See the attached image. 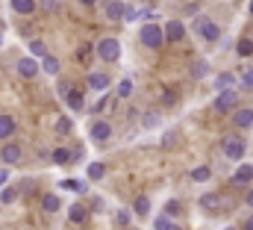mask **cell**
<instances>
[{
  "label": "cell",
  "instance_id": "14",
  "mask_svg": "<svg viewBox=\"0 0 253 230\" xmlns=\"http://www.w3.org/2000/svg\"><path fill=\"white\" fill-rule=\"evenodd\" d=\"M106 18L109 21H124V12H126V3L124 0H106Z\"/></svg>",
  "mask_w": 253,
  "mask_h": 230
},
{
  "label": "cell",
  "instance_id": "1",
  "mask_svg": "<svg viewBox=\"0 0 253 230\" xmlns=\"http://www.w3.org/2000/svg\"><path fill=\"white\" fill-rule=\"evenodd\" d=\"M138 42H141L144 48L156 51V48L165 45V30H162L159 24H141V27H138Z\"/></svg>",
  "mask_w": 253,
  "mask_h": 230
},
{
  "label": "cell",
  "instance_id": "35",
  "mask_svg": "<svg viewBox=\"0 0 253 230\" xmlns=\"http://www.w3.org/2000/svg\"><path fill=\"white\" fill-rule=\"evenodd\" d=\"M77 62H91V45H80L77 48Z\"/></svg>",
  "mask_w": 253,
  "mask_h": 230
},
{
  "label": "cell",
  "instance_id": "41",
  "mask_svg": "<svg viewBox=\"0 0 253 230\" xmlns=\"http://www.w3.org/2000/svg\"><path fill=\"white\" fill-rule=\"evenodd\" d=\"M242 83H245L248 89H253V68H248V71H242Z\"/></svg>",
  "mask_w": 253,
  "mask_h": 230
},
{
  "label": "cell",
  "instance_id": "47",
  "mask_svg": "<svg viewBox=\"0 0 253 230\" xmlns=\"http://www.w3.org/2000/svg\"><path fill=\"white\" fill-rule=\"evenodd\" d=\"M80 3H83V6H94L97 0H80Z\"/></svg>",
  "mask_w": 253,
  "mask_h": 230
},
{
  "label": "cell",
  "instance_id": "39",
  "mask_svg": "<svg viewBox=\"0 0 253 230\" xmlns=\"http://www.w3.org/2000/svg\"><path fill=\"white\" fill-rule=\"evenodd\" d=\"M62 189H68V192H83L85 186H83V183H77V180H62Z\"/></svg>",
  "mask_w": 253,
  "mask_h": 230
},
{
  "label": "cell",
  "instance_id": "50",
  "mask_svg": "<svg viewBox=\"0 0 253 230\" xmlns=\"http://www.w3.org/2000/svg\"><path fill=\"white\" fill-rule=\"evenodd\" d=\"M224 230H236V228H224Z\"/></svg>",
  "mask_w": 253,
  "mask_h": 230
},
{
  "label": "cell",
  "instance_id": "7",
  "mask_svg": "<svg viewBox=\"0 0 253 230\" xmlns=\"http://www.w3.org/2000/svg\"><path fill=\"white\" fill-rule=\"evenodd\" d=\"M233 127H236V130L253 127V110L251 107H236V110H233Z\"/></svg>",
  "mask_w": 253,
  "mask_h": 230
},
{
  "label": "cell",
  "instance_id": "38",
  "mask_svg": "<svg viewBox=\"0 0 253 230\" xmlns=\"http://www.w3.org/2000/svg\"><path fill=\"white\" fill-rule=\"evenodd\" d=\"M138 18H141V9H132V6H126L124 21H129V24H132V21H138Z\"/></svg>",
  "mask_w": 253,
  "mask_h": 230
},
{
  "label": "cell",
  "instance_id": "37",
  "mask_svg": "<svg viewBox=\"0 0 253 230\" xmlns=\"http://www.w3.org/2000/svg\"><path fill=\"white\" fill-rule=\"evenodd\" d=\"M141 124H144V130H153V127L159 124V115H156V113H147L144 118H141Z\"/></svg>",
  "mask_w": 253,
  "mask_h": 230
},
{
  "label": "cell",
  "instance_id": "9",
  "mask_svg": "<svg viewBox=\"0 0 253 230\" xmlns=\"http://www.w3.org/2000/svg\"><path fill=\"white\" fill-rule=\"evenodd\" d=\"M88 136H91V142H106V139L112 136V124H109V121H91Z\"/></svg>",
  "mask_w": 253,
  "mask_h": 230
},
{
  "label": "cell",
  "instance_id": "20",
  "mask_svg": "<svg viewBox=\"0 0 253 230\" xmlns=\"http://www.w3.org/2000/svg\"><path fill=\"white\" fill-rule=\"evenodd\" d=\"M177 101H180V92L177 89H162V98H159V104H162V110H174L177 107Z\"/></svg>",
  "mask_w": 253,
  "mask_h": 230
},
{
  "label": "cell",
  "instance_id": "10",
  "mask_svg": "<svg viewBox=\"0 0 253 230\" xmlns=\"http://www.w3.org/2000/svg\"><path fill=\"white\" fill-rule=\"evenodd\" d=\"M186 39V24L183 21H168L165 24V42H183Z\"/></svg>",
  "mask_w": 253,
  "mask_h": 230
},
{
  "label": "cell",
  "instance_id": "15",
  "mask_svg": "<svg viewBox=\"0 0 253 230\" xmlns=\"http://www.w3.org/2000/svg\"><path fill=\"white\" fill-rule=\"evenodd\" d=\"M15 130H18L15 118H12V115H0V142H9V139L15 136Z\"/></svg>",
  "mask_w": 253,
  "mask_h": 230
},
{
  "label": "cell",
  "instance_id": "27",
  "mask_svg": "<svg viewBox=\"0 0 253 230\" xmlns=\"http://www.w3.org/2000/svg\"><path fill=\"white\" fill-rule=\"evenodd\" d=\"M85 177H88V180H103V177H106V166H103V163H88Z\"/></svg>",
  "mask_w": 253,
  "mask_h": 230
},
{
  "label": "cell",
  "instance_id": "24",
  "mask_svg": "<svg viewBox=\"0 0 253 230\" xmlns=\"http://www.w3.org/2000/svg\"><path fill=\"white\" fill-rule=\"evenodd\" d=\"M132 213H135L138 219H144V216L150 213V198H147V195H138V198L132 201Z\"/></svg>",
  "mask_w": 253,
  "mask_h": 230
},
{
  "label": "cell",
  "instance_id": "17",
  "mask_svg": "<svg viewBox=\"0 0 253 230\" xmlns=\"http://www.w3.org/2000/svg\"><path fill=\"white\" fill-rule=\"evenodd\" d=\"M177 142H180V127H168V130L162 133V139H159L162 151H171V148H177Z\"/></svg>",
  "mask_w": 253,
  "mask_h": 230
},
{
  "label": "cell",
  "instance_id": "16",
  "mask_svg": "<svg viewBox=\"0 0 253 230\" xmlns=\"http://www.w3.org/2000/svg\"><path fill=\"white\" fill-rule=\"evenodd\" d=\"M62 101L68 104V110H74V113H80V110H85V98H83V92H80V89H71V92L65 95Z\"/></svg>",
  "mask_w": 253,
  "mask_h": 230
},
{
  "label": "cell",
  "instance_id": "21",
  "mask_svg": "<svg viewBox=\"0 0 253 230\" xmlns=\"http://www.w3.org/2000/svg\"><path fill=\"white\" fill-rule=\"evenodd\" d=\"M9 6H12V12H18V15H33L36 12V0H9Z\"/></svg>",
  "mask_w": 253,
  "mask_h": 230
},
{
  "label": "cell",
  "instance_id": "31",
  "mask_svg": "<svg viewBox=\"0 0 253 230\" xmlns=\"http://www.w3.org/2000/svg\"><path fill=\"white\" fill-rule=\"evenodd\" d=\"M209 177H212V169H209V166H197V169H191V180H194V183H206Z\"/></svg>",
  "mask_w": 253,
  "mask_h": 230
},
{
  "label": "cell",
  "instance_id": "3",
  "mask_svg": "<svg viewBox=\"0 0 253 230\" xmlns=\"http://www.w3.org/2000/svg\"><path fill=\"white\" fill-rule=\"evenodd\" d=\"M194 33L206 42V45H218L221 42V27L209 18H194Z\"/></svg>",
  "mask_w": 253,
  "mask_h": 230
},
{
  "label": "cell",
  "instance_id": "12",
  "mask_svg": "<svg viewBox=\"0 0 253 230\" xmlns=\"http://www.w3.org/2000/svg\"><path fill=\"white\" fill-rule=\"evenodd\" d=\"M200 207L209 210V213H218V210H224V195H218V192H206V195L200 198Z\"/></svg>",
  "mask_w": 253,
  "mask_h": 230
},
{
  "label": "cell",
  "instance_id": "25",
  "mask_svg": "<svg viewBox=\"0 0 253 230\" xmlns=\"http://www.w3.org/2000/svg\"><path fill=\"white\" fill-rule=\"evenodd\" d=\"M206 74H209V59H197L191 65V80H203Z\"/></svg>",
  "mask_w": 253,
  "mask_h": 230
},
{
  "label": "cell",
  "instance_id": "40",
  "mask_svg": "<svg viewBox=\"0 0 253 230\" xmlns=\"http://www.w3.org/2000/svg\"><path fill=\"white\" fill-rule=\"evenodd\" d=\"M115 222H118L121 228H126V225H129V213H126V210H118V216H115Z\"/></svg>",
  "mask_w": 253,
  "mask_h": 230
},
{
  "label": "cell",
  "instance_id": "36",
  "mask_svg": "<svg viewBox=\"0 0 253 230\" xmlns=\"http://www.w3.org/2000/svg\"><path fill=\"white\" fill-rule=\"evenodd\" d=\"M115 95H118V98H129V95H132V80H121Z\"/></svg>",
  "mask_w": 253,
  "mask_h": 230
},
{
  "label": "cell",
  "instance_id": "28",
  "mask_svg": "<svg viewBox=\"0 0 253 230\" xmlns=\"http://www.w3.org/2000/svg\"><path fill=\"white\" fill-rule=\"evenodd\" d=\"M50 157H53V163H56V166H68V163H74V154H71L68 148H56Z\"/></svg>",
  "mask_w": 253,
  "mask_h": 230
},
{
  "label": "cell",
  "instance_id": "19",
  "mask_svg": "<svg viewBox=\"0 0 253 230\" xmlns=\"http://www.w3.org/2000/svg\"><path fill=\"white\" fill-rule=\"evenodd\" d=\"M85 219H88V210H85L83 204H71V207H68V222H71V225H83Z\"/></svg>",
  "mask_w": 253,
  "mask_h": 230
},
{
  "label": "cell",
  "instance_id": "22",
  "mask_svg": "<svg viewBox=\"0 0 253 230\" xmlns=\"http://www.w3.org/2000/svg\"><path fill=\"white\" fill-rule=\"evenodd\" d=\"M42 210H44V213H59V210H62V198L53 195V192L44 195V198H42Z\"/></svg>",
  "mask_w": 253,
  "mask_h": 230
},
{
  "label": "cell",
  "instance_id": "34",
  "mask_svg": "<svg viewBox=\"0 0 253 230\" xmlns=\"http://www.w3.org/2000/svg\"><path fill=\"white\" fill-rule=\"evenodd\" d=\"M47 54V48H44V42H39V39H30V57H44Z\"/></svg>",
  "mask_w": 253,
  "mask_h": 230
},
{
  "label": "cell",
  "instance_id": "43",
  "mask_svg": "<svg viewBox=\"0 0 253 230\" xmlns=\"http://www.w3.org/2000/svg\"><path fill=\"white\" fill-rule=\"evenodd\" d=\"M71 89H74V86H71V83H68V80H62V83H59V95H68V92H71Z\"/></svg>",
  "mask_w": 253,
  "mask_h": 230
},
{
  "label": "cell",
  "instance_id": "33",
  "mask_svg": "<svg viewBox=\"0 0 253 230\" xmlns=\"http://www.w3.org/2000/svg\"><path fill=\"white\" fill-rule=\"evenodd\" d=\"M71 130H74V121H71L68 115H62V118H56V133H59V136H68Z\"/></svg>",
  "mask_w": 253,
  "mask_h": 230
},
{
  "label": "cell",
  "instance_id": "18",
  "mask_svg": "<svg viewBox=\"0 0 253 230\" xmlns=\"http://www.w3.org/2000/svg\"><path fill=\"white\" fill-rule=\"evenodd\" d=\"M42 71H44L47 77H56V74L62 71V62L56 57H50V54H44V57H42Z\"/></svg>",
  "mask_w": 253,
  "mask_h": 230
},
{
  "label": "cell",
  "instance_id": "48",
  "mask_svg": "<svg viewBox=\"0 0 253 230\" xmlns=\"http://www.w3.org/2000/svg\"><path fill=\"white\" fill-rule=\"evenodd\" d=\"M248 12H251V15H253V0H251V3H248Z\"/></svg>",
  "mask_w": 253,
  "mask_h": 230
},
{
  "label": "cell",
  "instance_id": "23",
  "mask_svg": "<svg viewBox=\"0 0 253 230\" xmlns=\"http://www.w3.org/2000/svg\"><path fill=\"white\" fill-rule=\"evenodd\" d=\"M233 83H236V74H230V71H224V74H218V77H215V83H212V89H215V92H221V89H233Z\"/></svg>",
  "mask_w": 253,
  "mask_h": 230
},
{
  "label": "cell",
  "instance_id": "45",
  "mask_svg": "<svg viewBox=\"0 0 253 230\" xmlns=\"http://www.w3.org/2000/svg\"><path fill=\"white\" fill-rule=\"evenodd\" d=\"M245 204H248V207H251V210H253V189H251V192H248V198H245Z\"/></svg>",
  "mask_w": 253,
  "mask_h": 230
},
{
  "label": "cell",
  "instance_id": "4",
  "mask_svg": "<svg viewBox=\"0 0 253 230\" xmlns=\"http://www.w3.org/2000/svg\"><path fill=\"white\" fill-rule=\"evenodd\" d=\"M221 151H224V157L227 160H242L245 157V151H248V142L236 133H230V136H224V142H221Z\"/></svg>",
  "mask_w": 253,
  "mask_h": 230
},
{
  "label": "cell",
  "instance_id": "29",
  "mask_svg": "<svg viewBox=\"0 0 253 230\" xmlns=\"http://www.w3.org/2000/svg\"><path fill=\"white\" fill-rule=\"evenodd\" d=\"M36 3H39V9H42V12H47V15L62 12V0H36Z\"/></svg>",
  "mask_w": 253,
  "mask_h": 230
},
{
  "label": "cell",
  "instance_id": "2",
  "mask_svg": "<svg viewBox=\"0 0 253 230\" xmlns=\"http://www.w3.org/2000/svg\"><path fill=\"white\" fill-rule=\"evenodd\" d=\"M94 54H97V59H103V62H118V59H121V42H118L115 36H103V39L97 42Z\"/></svg>",
  "mask_w": 253,
  "mask_h": 230
},
{
  "label": "cell",
  "instance_id": "49",
  "mask_svg": "<svg viewBox=\"0 0 253 230\" xmlns=\"http://www.w3.org/2000/svg\"><path fill=\"white\" fill-rule=\"evenodd\" d=\"M0 48H3V33H0Z\"/></svg>",
  "mask_w": 253,
  "mask_h": 230
},
{
  "label": "cell",
  "instance_id": "8",
  "mask_svg": "<svg viewBox=\"0 0 253 230\" xmlns=\"http://www.w3.org/2000/svg\"><path fill=\"white\" fill-rule=\"evenodd\" d=\"M42 71V65H39V59L36 57H24V59H18V74L24 77V80H33L36 74Z\"/></svg>",
  "mask_w": 253,
  "mask_h": 230
},
{
  "label": "cell",
  "instance_id": "46",
  "mask_svg": "<svg viewBox=\"0 0 253 230\" xmlns=\"http://www.w3.org/2000/svg\"><path fill=\"white\" fill-rule=\"evenodd\" d=\"M245 230H253V213L248 216V222H245Z\"/></svg>",
  "mask_w": 253,
  "mask_h": 230
},
{
  "label": "cell",
  "instance_id": "44",
  "mask_svg": "<svg viewBox=\"0 0 253 230\" xmlns=\"http://www.w3.org/2000/svg\"><path fill=\"white\" fill-rule=\"evenodd\" d=\"M6 180H9V169L3 166V169H0V186H6Z\"/></svg>",
  "mask_w": 253,
  "mask_h": 230
},
{
  "label": "cell",
  "instance_id": "26",
  "mask_svg": "<svg viewBox=\"0 0 253 230\" xmlns=\"http://www.w3.org/2000/svg\"><path fill=\"white\" fill-rule=\"evenodd\" d=\"M18 195H21V192H18L15 186H0V204H6V207H9V204H15V201H18Z\"/></svg>",
  "mask_w": 253,
  "mask_h": 230
},
{
  "label": "cell",
  "instance_id": "30",
  "mask_svg": "<svg viewBox=\"0 0 253 230\" xmlns=\"http://www.w3.org/2000/svg\"><path fill=\"white\" fill-rule=\"evenodd\" d=\"M153 230H180V228L171 222V216H168V213H162V216H156V222H153Z\"/></svg>",
  "mask_w": 253,
  "mask_h": 230
},
{
  "label": "cell",
  "instance_id": "6",
  "mask_svg": "<svg viewBox=\"0 0 253 230\" xmlns=\"http://www.w3.org/2000/svg\"><path fill=\"white\" fill-rule=\"evenodd\" d=\"M21 145H15V142H6L3 148H0V163L3 166H18L21 163Z\"/></svg>",
  "mask_w": 253,
  "mask_h": 230
},
{
  "label": "cell",
  "instance_id": "13",
  "mask_svg": "<svg viewBox=\"0 0 253 230\" xmlns=\"http://www.w3.org/2000/svg\"><path fill=\"white\" fill-rule=\"evenodd\" d=\"M248 183H253V166L251 163H242L233 172V186H248Z\"/></svg>",
  "mask_w": 253,
  "mask_h": 230
},
{
  "label": "cell",
  "instance_id": "42",
  "mask_svg": "<svg viewBox=\"0 0 253 230\" xmlns=\"http://www.w3.org/2000/svg\"><path fill=\"white\" fill-rule=\"evenodd\" d=\"M165 213H168V216H177V213H180V204H177V201H168V204H165Z\"/></svg>",
  "mask_w": 253,
  "mask_h": 230
},
{
  "label": "cell",
  "instance_id": "32",
  "mask_svg": "<svg viewBox=\"0 0 253 230\" xmlns=\"http://www.w3.org/2000/svg\"><path fill=\"white\" fill-rule=\"evenodd\" d=\"M236 51H239V57H253V39L251 36H245V39H239V45H236Z\"/></svg>",
  "mask_w": 253,
  "mask_h": 230
},
{
  "label": "cell",
  "instance_id": "5",
  "mask_svg": "<svg viewBox=\"0 0 253 230\" xmlns=\"http://www.w3.org/2000/svg\"><path fill=\"white\" fill-rule=\"evenodd\" d=\"M212 107H215V113H233L239 107V92L236 89H221Z\"/></svg>",
  "mask_w": 253,
  "mask_h": 230
},
{
  "label": "cell",
  "instance_id": "11",
  "mask_svg": "<svg viewBox=\"0 0 253 230\" xmlns=\"http://www.w3.org/2000/svg\"><path fill=\"white\" fill-rule=\"evenodd\" d=\"M85 83H88V89H94V92H106L112 80H109V74H103V71H91Z\"/></svg>",
  "mask_w": 253,
  "mask_h": 230
}]
</instances>
